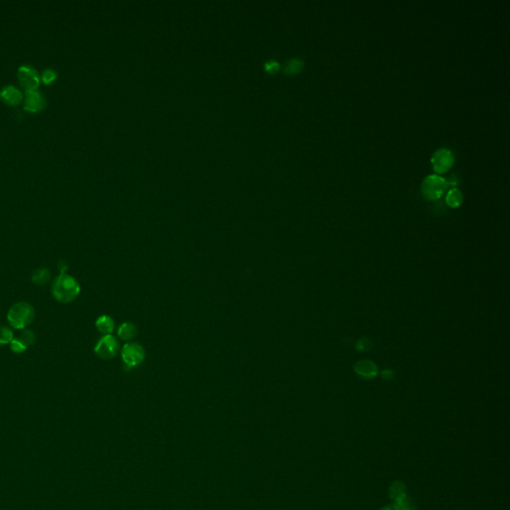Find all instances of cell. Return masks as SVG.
<instances>
[{"instance_id":"obj_1","label":"cell","mask_w":510,"mask_h":510,"mask_svg":"<svg viewBox=\"0 0 510 510\" xmlns=\"http://www.w3.org/2000/svg\"><path fill=\"white\" fill-rule=\"evenodd\" d=\"M80 292L78 281L66 273H60L54 281L52 293L54 298L59 302L70 303L79 296Z\"/></svg>"},{"instance_id":"obj_2","label":"cell","mask_w":510,"mask_h":510,"mask_svg":"<svg viewBox=\"0 0 510 510\" xmlns=\"http://www.w3.org/2000/svg\"><path fill=\"white\" fill-rule=\"evenodd\" d=\"M7 319L15 329H24L34 319V309L27 302H18L8 311Z\"/></svg>"},{"instance_id":"obj_3","label":"cell","mask_w":510,"mask_h":510,"mask_svg":"<svg viewBox=\"0 0 510 510\" xmlns=\"http://www.w3.org/2000/svg\"><path fill=\"white\" fill-rule=\"evenodd\" d=\"M389 497L400 510H418L416 502L407 495L406 485L402 481H396L390 485Z\"/></svg>"},{"instance_id":"obj_4","label":"cell","mask_w":510,"mask_h":510,"mask_svg":"<svg viewBox=\"0 0 510 510\" xmlns=\"http://www.w3.org/2000/svg\"><path fill=\"white\" fill-rule=\"evenodd\" d=\"M146 358V350L135 342H128L122 349V359L128 369L141 365Z\"/></svg>"},{"instance_id":"obj_5","label":"cell","mask_w":510,"mask_h":510,"mask_svg":"<svg viewBox=\"0 0 510 510\" xmlns=\"http://www.w3.org/2000/svg\"><path fill=\"white\" fill-rule=\"evenodd\" d=\"M447 188H448L447 180L437 175L428 176L424 180L422 186L425 197L430 200L439 198Z\"/></svg>"},{"instance_id":"obj_6","label":"cell","mask_w":510,"mask_h":510,"mask_svg":"<svg viewBox=\"0 0 510 510\" xmlns=\"http://www.w3.org/2000/svg\"><path fill=\"white\" fill-rule=\"evenodd\" d=\"M17 76L25 92L38 90L41 80L37 70L34 67L30 65L20 66L17 71Z\"/></svg>"},{"instance_id":"obj_7","label":"cell","mask_w":510,"mask_h":510,"mask_svg":"<svg viewBox=\"0 0 510 510\" xmlns=\"http://www.w3.org/2000/svg\"><path fill=\"white\" fill-rule=\"evenodd\" d=\"M120 344L113 335L103 336L95 347V353L103 360H111L117 356Z\"/></svg>"},{"instance_id":"obj_8","label":"cell","mask_w":510,"mask_h":510,"mask_svg":"<svg viewBox=\"0 0 510 510\" xmlns=\"http://www.w3.org/2000/svg\"><path fill=\"white\" fill-rule=\"evenodd\" d=\"M455 161V158L453 156V153L451 150L441 148L436 150L432 157H431V163L433 165V169L439 174L445 173L451 168Z\"/></svg>"},{"instance_id":"obj_9","label":"cell","mask_w":510,"mask_h":510,"mask_svg":"<svg viewBox=\"0 0 510 510\" xmlns=\"http://www.w3.org/2000/svg\"><path fill=\"white\" fill-rule=\"evenodd\" d=\"M46 107V99L43 94L36 91L25 92L24 96V110L30 113H39Z\"/></svg>"},{"instance_id":"obj_10","label":"cell","mask_w":510,"mask_h":510,"mask_svg":"<svg viewBox=\"0 0 510 510\" xmlns=\"http://www.w3.org/2000/svg\"><path fill=\"white\" fill-rule=\"evenodd\" d=\"M0 99L8 106H17L24 100V95L16 86L6 85L0 90Z\"/></svg>"},{"instance_id":"obj_11","label":"cell","mask_w":510,"mask_h":510,"mask_svg":"<svg viewBox=\"0 0 510 510\" xmlns=\"http://www.w3.org/2000/svg\"><path fill=\"white\" fill-rule=\"evenodd\" d=\"M139 330L134 323L125 322L121 324L118 328V336L120 339L126 342H132L138 336Z\"/></svg>"},{"instance_id":"obj_12","label":"cell","mask_w":510,"mask_h":510,"mask_svg":"<svg viewBox=\"0 0 510 510\" xmlns=\"http://www.w3.org/2000/svg\"><path fill=\"white\" fill-rule=\"evenodd\" d=\"M96 327L100 333L104 334V336L112 335L115 330V321L108 315H102L97 319Z\"/></svg>"},{"instance_id":"obj_13","label":"cell","mask_w":510,"mask_h":510,"mask_svg":"<svg viewBox=\"0 0 510 510\" xmlns=\"http://www.w3.org/2000/svg\"><path fill=\"white\" fill-rule=\"evenodd\" d=\"M356 372L365 378H372L377 375V367L370 361H361L356 366Z\"/></svg>"},{"instance_id":"obj_14","label":"cell","mask_w":510,"mask_h":510,"mask_svg":"<svg viewBox=\"0 0 510 510\" xmlns=\"http://www.w3.org/2000/svg\"><path fill=\"white\" fill-rule=\"evenodd\" d=\"M50 271L46 268L37 269L32 275V281L37 285H44L50 279Z\"/></svg>"},{"instance_id":"obj_15","label":"cell","mask_w":510,"mask_h":510,"mask_svg":"<svg viewBox=\"0 0 510 510\" xmlns=\"http://www.w3.org/2000/svg\"><path fill=\"white\" fill-rule=\"evenodd\" d=\"M462 199H463L462 193L460 192L459 189H457L456 188H452L448 192L447 197H446V200H447L448 205L450 207H453V208H457L458 206H460V203L462 202Z\"/></svg>"},{"instance_id":"obj_16","label":"cell","mask_w":510,"mask_h":510,"mask_svg":"<svg viewBox=\"0 0 510 510\" xmlns=\"http://www.w3.org/2000/svg\"><path fill=\"white\" fill-rule=\"evenodd\" d=\"M304 63L302 60L300 59H297V58H294V59H291L290 61H288L285 65V72L288 73V74H294V73H297L301 70V68L303 67Z\"/></svg>"},{"instance_id":"obj_17","label":"cell","mask_w":510,"mask_h":510,"mask_svg":"<svg viewBox=\"0 0 510 510\" xmlns=\"http://www.w3.org/2000/svg\"><path fill=\"white\" fill-rule=\"evenodd\" d=\"M13 340V332L11 329L1 326L0 327V345H6Z\"/></svg>"},{"instance_id":"obj_18","label":"cell","mask_w":510,"mask_h":510,"mask_svg":"<svg viewBox=\"0 0 510 510\" xmlns=\"http://www.w3.org/2000/svg\"><path fill=\"white\" fill-rule=\"evenodd\" d=\"M56 79H57V72L52 68H46L42 71L40 80L44 84H51Z\"/></svg>"},{"instance_id":"obj_19","label":"cell","mask_w":510,"mask_h":510,"mask_svg":"<svg viewBox=\"0 0 510 510\" xmlns=\"http://www.w3.org/2000/svg\"><path fill=\"white\" fill-rule=\"evenodd\" d=\"M19 339L28 347V346H31V345H33L35 343L36 336H35V334L31 330H24L21 333Z\"/></svg>"},{"instance_id":"obj_20","label":"cell","mask_w":510,"mask_h":510,"mask_svg":"<svg viewBox=\"0 0 510 510\" xmlns=\"http://www.w3.org/2000/svg\"><path fill=\"white\" fill-rule=\"evenodd\" d=\"M10 347H11V350L15 353V354H21L23 352H25L27 349V346L19 339H13L10 343Z\"/></svg>"},{"instance_id":"obj_21","label":"cell","mask_w":510,"mask_h":510,"mask_svg":"<svg viewBox=\"0 0 510 510\" xmlns=\"http://www.w3.org/2000/svg\"><path fill=\"white\" fill-rule=\"evenodd\" d=\"M265 67H266V70H268L270 72H273V71H276L279 68V64L276 61L272 60V61H268L265 64Z\"/></svg>"},{"instance_id":"obj_22","label":"cell","mask_w":510,"mask_h":510,"mask_svg":"<svg viewBox=\"0 0 510 510\" xmlns=\"http://www.w3.org/2000/svg\"><path fill=\"white\" fill-rule=\"evenodd\" d=\"M379 510H400V508L396 505V504H388V505H385L383 507H381Z\"/></svg>"},{"instance_id":"obj_23","label":"cell","mask_w":510,"mask_h":510,"mask_svg":"<svg viewBox=\"0 0 510 510\" xmlns=\"http://www.w3.org/2000/svg\"><path fill=\"white\" fill-rule=\"evenodd\" d=\"M447 183H448V184H450V185H453V186H456L457 183V179H455V178L453 177V178H452V179H451V180H450L449 182H447Z\"/></svg>"}]
</instances>
